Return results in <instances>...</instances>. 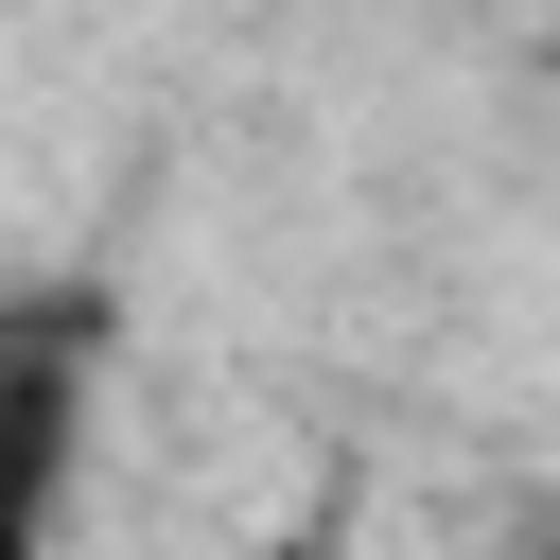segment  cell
I'll use <instances>...</instances> for the list:
<instances>
[{"label":"cell","instance_id":"6da1fadb","mask_svg":"<svg viewBox=\"0 0 560 560\" xmlns=\"http://www.w3.org/2000/svg\"><path fill=\"white\" fill-rule=\"evenodd\" d=\"M88 350H105L88 298H18V315H0V490H18V508H52V472H70V438H88Z\"/></svg>","mask_w":560,"mask_h":560},{"label":"cell","instance_id":"7a4b0ae2","mask_svg":"<svg viewBox=\"0 0 560 560\" xmlns=\"http://www.w3.org/2000/svg\"><path fill=\"white\" fill-rule=\"evenodd\" d=\"M0 560H35V508H18V490H0Z\"/></svg>","mask_w":560,"mask_h":560},{"label":"cell","instance_id":"3957f363","mask_svg":"<svg viewBox=\"0 0 560 560\" xmlns=\"http://www.w3.org/2000/svg\"><path fill=\"white\" fill-rule=\"evenodd\" d=\"M245 560H332V542H315V525H298V542H245Z\"/></svg>","mask_w":560,"mask_h":560},{"label":"cell","instance_id":"277c9868","mask_svg":"<svg viewBox=\"0 0 560 560\" xmlns=\"http://www.w3.org/2000/svg\"><path fill=\"white\" fill-rule=\"evenodd\" d=\"M508 560H560V525H525V542H508Z\"/></svg>","mask_w":560,"mask_h":560}]
</instances>
